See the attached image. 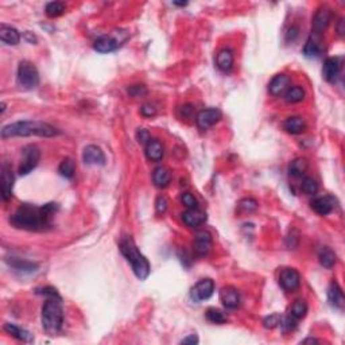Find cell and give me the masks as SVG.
<instances>
[{"instance_id":"8","label":"cell","mask_w":345,"mask_h":345,"mask_svg":"<svg viewBox=\"0 0 345 345\" xmlns=\"http://www.w3.org/2000/svg\"><path fill=\"white\" fill-rule=\"evenodd\" d=\"M330 20H332V10L327 6H324L315 12L314 18H313V26H312V35L318 37L324 31L327 30L329 26Z\"/></svg>"},{"instance_id":"26","label":"cell","mask_w":345,"mask_h":345,"mask_svg":"<svg viewBox=\"0 0 345 345\" xmlns=\"http://www.w3.org/2000/svg\"><path fill=\"white\" fill-rule=\"evenodd\" d=\"M283 128H285L289 134L298 135L302 134L306 128V124H305V120L300 116H291L289 119H286L283 123Z\"/></svg>"},{"instance_id":"17","label":"cell","mask_w":345,"mask_h":345,"mask_svg":"<svg viewBox=\"0 0 345 345\" xmlns=\"http://www.w3.org/2000/svg\"><path fill=\"white\" fill-rule=\"evenodd\" d=\"M205 220H206V216L198 208L188 209L182 213V221L190 228H197V226L202 225L205 223Z\"/></svg>"},{"instance_id":"19","label":"cell","mask_w":345,"mask_h":345,"mask_svg":"<svg viewBox=\"0 0 345 345\" xmlns=\"http://www.w3.org/2000/svg\"><path fill=\"white\" fill-rule=\"evenodd\" d=\"M289 84H290L289 76L278 75L275 76V77L270 81V84H268V90H270V93L272 96H281V95H283L286 90L289 89L290 88Z\"/></svg>"},{"instance_id":"44","label":"cell","mask_w":345,"mask_h":345,"mask_svg":"<svg viewBox=\"0 0 345 345\" xmlns=\"http://www.w3.org/2000/svg\"><path fill=\"white\" fill-rule=\"evenodd\" d=\"M128 93H130L131 96L139 97V96L146 95V93H147V89H146L145 85H135V86H131L130 89H128Z\"/></svg>"},{"instance_id":"48","label":"cell","mask_w":345,"mask_h":345,"mask_svg":"<svg viewBox=\"0 0 345 345\" xmlns=\"http://www.w3.org/2000/svg\"><path fill=\"white\" fill-rule=\"evenodd\" d=\"M342 25H344V19H341V20H340V26H338V34H340V35H342V34H344Z\"/></svg>"},{"instance_id":"9","label":"cell","mask_w":345,"mask_h":345,"mask_svg":"<svg viewBox=\"0 0 345 345\" xmlns=\"http://www.w3.org/2000/svg\"><path fill=\"white\" fill-rule=\"evenodd\" d=\"M221 119V112L217 108H208V109H202L198 112L196 118L197 126L200 130H208L213 127L216 123Z\"/></svg>"},{"instance_id":"33","label":"cell","mask_w":345,"mask_h":345,"mask_svg":"<svg viewBox=\"0 0 345 345\" xmlns=\"http://www.w3.org/2000/svg\"><path fill=\"white\" fill-rule=\"evenodd\" d=\"M206 318H208V321H211L212 324H224L226 323V319H228V317H226L225 313L223 312V310H220V309H216V308H211L206 312Z\"/></svg>"},{"instance_id":"22","label":"cell","mask_w":345,"mask_h":345,"mask_svg":"<svg viewBox=\"0 0 345 345\" xmlns=\"http://www.w3.org/2000/svg\"><path fill=\"white\" fill-rule=\"evenodd\" d=\"M0 39L6 45L15 46L20 41V34L14 27L7 26V25H2L0 26Z\"/></svg>"},{"instance_id":"46","label":"cell","mask_w":345,"mask_h":345,"mask_svg":"<svg viewBox=\"0 0 345 345\" xmlns=\"http://www.w3.org/2000/svg\"><path fill=\"white\" fill-rule=\"evenodd\" d=\"M198 342V337H197L196 334H190L189 337L183 338L181 341V344H197Z\"/></svg>"},{"instance_id":"45","label":"cell","mask_w":345,"mask_h":345,"mask_svg":"<svg viewBox=\"0 0 345 345\" xmlns=\"http://www.w3.org/2000/svg\"><path fill=\"white\" fill-rule=\"evenodd\" d=\"M141 112H142V115L145 116V118H152V116H155L156 108L151 104H145L143 107H142Z\"/></svg>"},{"instance_id":"6","label":"cell","mask_w":345,"mask_h":345,"mask_svg":"<svg viewBox=\"0 0 345 345\" xmlns=\"http://www.w3.org/2000/svg\"><path fill=\"white\" fill-rule=\"evenodd\" d=\"M41 158V151L37 146L30 145L23 149V160L22 165L19 167V174L27 175L30 171H33L37 167L38 162Z\"/></svg>"},{"instance_id":"28","label":"cell","mask_w":345,"mask_h":345,"mask_svg":"<svg viewBox=\"0 0 345 345\" xmlns=\"http://www.w3.org/2000/svg\"><path fill=\"white\" fill-rule=\"evenodd\" d=\"M318 259L323 267L332 268L334 264H336V259H337V258H336V254H334L332 249L328 248V247H323V248L319 249Z\"/></svg>"},{"instance_id":"16","label":"cell","mask_w":345,"mask_h":345,"mask_svg":"<svg viewBox=\"0 0 345 345\" xmlns=\"http://www.w3.org/2000/svg\"><path fill=\"white\" fill-rule=\"evenodd\" d=\"M341 71V62L336 57H330L324 62L323 76L328 82H334Z\"/></svg>"},{"instance_id":"24","label":"cell","mask_w":345,"mask_h":345,"mask_svg":"<svg viewBox=\"0 0 345 345\" xmlns=\"http://www.w3.org/2000/svg\"><path fill=\"white\" fill-rule=\"evenodd\" d=\"M4 330L7 332V333H10L12 336V337H15L16 340H19V341L22 342H33L34 341V337L33 334L29 332V330L23 329V328L18 327V325H14V324H6L4 325Z\"/></svg>"},{"instance_id":"5","label":"cell","mask_w":345,"mask_h":345,"mask_svg":"<svg viewBox=\"0 0 345 345\" xmlns=\"http://www.w3.org/2000/svg\"><path fill=\"white\" fill-rule=\"evenodd\" d=\"M16 80H18L19 86L23 89H34L39 84V73L33 63L29 61H22L18 66Z\"/></svg>"},{"instance_id":"37","label":"cell","mask_w":345,"mask_h":345,"mask_svg":"<svg viewBox=\"0 0 345 345\" xmlns=\"http://www.w3.org/2000/svg\"><path fill=\"white\" fill-rule=\"evenodd\" d=\"M181 202L185 205L188 209L198 208V201H197V198L192 193H182Z\"/></svg>"},{"instance_id":"4","label":"cell","mask_w":345,"mask_h":345,"mask_svg":"<svg viewBox=\"0 0 345 345\" xmlns=\"http://www.w3.org/2000/svg\"><path fill=\"white\" fill-rule=\"evenodd\" d=\"M120 251H122L123 255L126 256L128 263L131 264V267H132L134 274L136 275V278L141 279V281H145L150 275L151 268H150L149 260L146 259L145 255H142L139 252V249L135 245L134 240L131 238L123 239L120 241Z\"/></svg>"},{"instance_id":"7","label":"cell","mask_w":345,"mask_h":345,"mask_svg":"<svg viewBox=\"0 0 345 345\" xmlns=\"http://www.w3.org/2000/svg\"><path fill=\"white\" fill-rule=\"evenodd\" d=\"M215 293V283L212 279H201L200 282H197L196 285L190 290V297L194 302H202L205 300L213 295Z\"/></svg>"},{"instance_id":"40","label":"cell","mask_w":345,"mask_h":345,"mask_svg":"<svg viewBox=\"0 0 345 345\" xmlns=\"http://www.w3.org/2000/svg\"><path fill=\"white\" fill-rule=\"evenodd\" d=\"M279 323H281V317L277 314H272L270 317H266L263 321L264 328H267V329H272V328L278 327Z\"/></svg>"},{"instance_id":"23","label":"cell","mask_w":345,"mask_h":345,"mask_svg":"<svg viewBox=\"0 0 345 345\" xmlns=\"http://www.w3.org/2000/svg\"><path fill=\"white\" fill-rule=\"evenodd\" d=\"M216 63L221 72H229L234 66V53L229 49H223L217 53Z\"/></svg>"},{"instance_id":"50","label":"cell","mask_w":345,"mask_h":345,"mask_svg":"<svg viewBox=\"0 0 345 345\" xmlns=\"http://www.w3.org/2000/svg\"><path fill=\"white\" fill-rule=\"evenodd\" d=\"M4 111H6V104H4V103H2V113H3Z\"/></svg>"},{"instance_id":"36","label":"cell","mask_w":345,"mask_h":345,"mask_svg":"<svg viewBox=\"0 0 345 345\" xmlns=\"http://www.w3.org/2000/svg\"><path fill=\"white\" fill-rule=\"evenodd\" d=\"M10 264H11L12 267L15 268L18 271H23V272H31L35 268L38 267L35 263H30V262H23V260H10Z\"/></svg>"},{"instance_id":"29","label":"cell","mask_w":345,"mask_h":345,"mask_svg":"<svg viewBox=\"0 0 345 345\" xmlns=\"http://www.w3.org/2000/svg\"><path fill=\"white\" fill-rule=\"evenodd\" d=\"M285 99L287 103H291V104L301 103L305 99V90L300 85L290 86L289 89L285 92Z\"/></svg>"},{"instance_id":"47","label":"cell","mask_w":345,"mask_h":345,"mask_svg":"<svg viewBox=\"0 0 345 345\" xmlns=\"http://www.w3.org/2000/svg\"><path fill=\"white\" fill-rule=\"evenodd\" d=\"M298 37V29L297 27H291L289 30V34H287V38H291V41H294V38Z\"/></svg>"},{"instance_id":"43","label":"cell","mask_w":345,"mask_h":345,"mask_svg":"<svg viewBox=\"0 0 345 345\" xmlns=\"http://www.w3.org/2000/svg\"><path fill=\"white\" fill-rule=\"evenodd\" d=\"M37 294L45 295L46 298L57 297V295H60V294H58V291H57L54 287H50V286H46V287H42V289H37Z\"/></svg>"},{"instance_id":"15","label":"cell","mask_w":345,"mask_h":345,"mask_svg":"<svg viewBox=\"0 0 345 345\" xmlns=\"http://www.w3.org/2000/svg\"><path fill=\"white\" fill-rule=\"evenodd\" d=\"M120 39L115 37H111V35H101L93 43V49L96 52L101 53V54H105V53H112L115 52L116 49L119 48L122 43H120Z\"/></svg>"},{"instance_id":"27","label":"cell","mask_w":345,"mask_h":345,"mask_svg":"<svg viewBox=\"0 0 345 345\" xmlns=\"http://www.w3.org/2000/svg\"><path fill=\"white\" fill-rule=\"evenodd\" d=\"M309 169V162L308 159L305 158H297L294 159L289 166V173L291 177L294 178H301L302 175H305V173L308 171Z\"/></svg>"},{"instance_id":"38","label":"cell","mask_w":345,"mask_h":345,"mask_svg":"<svg viewBox=\"0 0 345 345\" xmlns=\"http://www.w3.org/2000/svg\"><path fill=\"white\" fill-rule=\"evenodd\" d=\"M279 325H281V328L283 329V332H291V330H294L295 327H297V319L293 318L291 315H289V317L281 318Z\"/></svg>"},{"instance_id":"2","label":"cell","mask_w":345,"mask_h":345,"mask_svg":"<svg viewBox=\"0 0 345 345\" xmlns=\"http://www.w3.org/2000/svg\"><path fill=\"white\" fill-rule=\"evenodd\" d=\"M60 135V131L56 127L45 122L38 120H23V122H15L7 124L2 128V137L15 136H43L53 137Z\"/></svg>"},{"instance_id":"34","label":"cell","mask_w":345,"mask_h":345,"mask_svg":"<svg viewBox=\"0 0 345 345\" xmlns=\"http://www.w3.org/2000/svg\"><path fill=\"white\" fill-rule=\"evenodd\" d=\"M301 189L305 194L308 196H313L318 192V183L312 177H306V178L302 179V183H301Z\"/></svg>"},{"instance_id":"11","label":"cell","mask_w":345,"mask_h":345,"mask_svg":"<svg viewBox=\"0 0 345 345\" xmlns=\"http://www.w3.org/2000/svg\"><path fill=\"white\" fill-rule=\"evenodd\" d=\"M14 174L11 167L3 164L2 166V175H0V189H2V198L3 201H8L12 197V188H14Z\"/></svg>"},{"instance_id":"41","label":"cell","mask_w":345,"mask_h":345,"mask_svg":"<svg viewBox=\"0 0 345 345\" xmlns=\"http://www.w3.org/2000/svg\"><path fill=\"white\" fill-rule=\"evenodd\" d=\"M136 139L141 145L146 146L150 142V139H151V135H150L149 131L145 130V128H139L136 132Z\"/></svg>"},{"instance_id":"32","label":"cell","mask_w":345,"mask_h":345,"mask_svg":"<svg viewBox=\"0 0 345 345\" xmlns=\"http://www.w3.org/2000/svg\"><path fill=\"white\" fill-rule=\"evenodd\" d=\"M45 11L49 18H57L65 12V4L62 2H50L46 6Z\"/></svg>"},{"instance_id":"14","label":"cell","mask_w":345,"mask_h":345,"mask_svg":"<svg viewBox=\"0 0 345 345\" xmlns=\"http://www.w3.org/2000/svg\"><path fill=\"white\" fill-rule=\"evenodd\" d=\"M212 248V235L208 231H198L194 236L193 249L198 256H204Z\"/></svg>"},{"instance_id":"35","label":"cell","mask_w":345,"mask_h":345,"mask_svg":"<svg viewBox=\"0 0 345 345\" xmlns=\"http://www.w3.org/2000/svg\"><path fill=\"white\" fill-rule=\"evenodd\" d=\"M319 45H318V41H317V38H310L308 42H306V45H305L304 48V53L306 54L308 57H315L318 56L319 54Z\"/></svg>"},{"instance_id":"3","label":"cell","mask_w":345,"mask_h":345,"mask_svg":"<svg viewBox=\"0 0 345 345\" xmlns=\"http://www.w3.org/2000/svg\"><path fill=\"white\" fill-rule=\"evenodd\" d=\"M42 328L49 336H57L63 327V308L62 298L57 297L46 298V302L42 308Z\"/></svg>"},{"instance_id":"25","label":"cell","mask_w":345,"mask_h":345,"mask_svg":"<svg viewBox=\"0 0 345 345\" xmlns=\"http://www.w3.org/2000/svg\"><path fill=\"white\" fill-rule=\"evenodd\" d=\"M171 181V174L165 166H158L152 173V182L156 188H166Z\"/></svg>"},{"instance_id":"1","label":"cell","mask_w":345,"mask_h":345,"mask_svg":"<svg viewBox=\"0 0 345 345\" xmlns=\"http://www.w3.org/2000/svg\"><path fill=\"white\" fill-rule=\"evenodd\" d=\"M57 211V204H46L45 206L25 204L12 215V225L20 229L41 231L49 225V220Z\"/></svg>"},{"instance_id":"49","label":"cell","mask_w":345,"mask_h":345,"mask_svg":"<svg viewBox=\"0 0 345 345\" xmlns=\"http://www.w3.org/2000/svg\"><path fill=\"white\" fill-rule=\"evenodd\" d=\"M302 342H304V344H306V342H318V340H317V338L309 337V338H305V340Z\"/></svg>"},{"instance_id":"13","label":"cell","mask_w":345,"mask_h":345,"mask_svg":"<svg viewBox=\"0 0 345 345\" xmlns=\"http://www.w3.org/2000/svg\"><path fill=\"white\" fill-rule=\"evenodd\" d=\"M82 160L85 165H95V166H103L105 165V155L101 151L100 147L95 145L86 146L82 151Z\"/></svg>"},{"instance_id":"21","label":"cell","mask_w":345,"mask_h":345,"mask_svg":"<svg viewBox=\"0 0 345 345\" xmlns=\"http://www.w3.org/2000/svg\"><path fill=\"white\" fill-rule=\"evenodd\" d=\"M328 300L330 305L336 309L344 308V294H342L341 287L338 286L337 282H332L328 289Z\"/></svg>"},{"instance_id":"12","label":"cell","mask_w":345,"mask_h":345,"mask_svg":"<svg viewBox=\"0 0 345 345\" xmlns=\"http://www.w3.org/2000/svg\"><path fill=\"white\" fill-rule=\"evenodd\" d=\"M220 301H221V304L225 309L235 310L240 305V294L232 286H225L220 291Z\"/></svg>"},{"instance_id":"18","label":"cell","mask_w":345,"mask_h":345,"mask_svg":"<svg viewBox=\"0 0 345 345\" xmlns=\"http://www.w3.org/2000/svg\"><path fill=\"white\" fill-rule=\"evenodd\" d=\"M312 209L321 216L329 215L330 212L334 209V198L330 196L317 197L312 201Z\"/></svg>"},{"instance_id":"31","label":"cell","mask_w":345,"mask_h":345,"mask_svg":"<svg viewBox=\"0 0 345 345\" xmlns=\"http://www.w3.org/2000/svg\"><path fill=\"white\" fill-rule=\"evenodd\" d=\"M308 313V304L305 302L304 300H297L291 306V310H290V315L298 319H302Z\"/></svg>"},{"instance_id":"30","label":"cell","mask_w":345,"mask_h":345,"mask_svg":"<svg viewBox=\"0 0 345 345\" xmlns=\"http://www.w3.org/2000/svg\"><path fill=\"white\" fill-rule=\"evenodd\" d=\"M76 171V166L75 162L71 159V158H66V159H63L61 162L60 167H58V173H60L61 177L66 179H72L73 178V175H75Z\"/></svg>"},{"instance_id":"20","label":"cell","mask_w":345,"mask_h":345,"mask_svg":"<svg viewBox=\"0 0 345 345\" xmlns=\"http://www.w3.org/2000/svg\"><path fill=\"white\" fill-rule=\"evenodd\" d=\"M145 152L146 156L150 160H152V162H159L165 155L164 146H162V143L159 141H156V139H150L149 143L145 146Z\"/></svg>"},{"instance_id":"10","label":"cell","mask_w":345,"mask_h":345,"mask_svg":"<svg viewBox=\"0 0 345 345\" xmlns=\"http://www.w3.org/2000/svg\"><path fill=\"white\" fill-rule=\"evenodd\" d=\"M279 285L286 291H294L301 285V275L295 268H283L279 275Z\"/></svg>"},{"instance_id":"39","label":"cell","mask_w":345,"mask_h":345,"mask_svg":"<svg viewBox=\"0 0 345 345\" xmlns=\"http://www.w3.org/2000/svg\"><path fill=\"white\" fill-rule=\"evenodd\" d=\"M239 208L243 209L244 212H251L255 211L258 208V202L252 198H244V200L240 201V204H239Z\"/></svg>"},{"instance_id":"42","label":"cell","mask_w":345,"mask_h":345,"mask_svg":"<svg viewBox=\"0 0 345 345\" xmlns=\"http://www.w3.org/2000/svg\"><path fill=\"white\" fill-rule=\"evenodd\" d=\"M167 205H169V202H167V198L164 196H159L158 198H156L155 201V209L158 213H165V212L167 211Z\"/></svg>"}]
</instances>
